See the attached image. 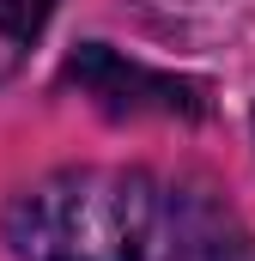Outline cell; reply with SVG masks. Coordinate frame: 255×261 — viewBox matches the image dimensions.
I'll return each mask as SVG.
<instances>
[{
    "label": "cell",
    "mask_w": 255,
    "mask_h": 261,
    "mask_svg": "<svg viewBox=\"0 0 255 261\" xmlns=\"http://www.w3.org/2000/svg\"><path fill=\"white\" fill-rule=\"evenodd\" d=\"M189 182L79 164L6 200L0 237L18 261H183Z\"/></svg>",
    "instance_id": "cell-1"
},
{
    "label": "cell",
    "mask_w": 255,
    "mask_h": 261,
    "mask_svg": "<svg viewBox=\"0 0 255 261\" xmlns=\"http://www.w3.org/2000/svg\"><path fill=\"white\" fill-rule=\"evenodd\" d=\"M67 85H79L110 116H200L207 110V85L170 79V73H146V67L110 55L104 43H85L67 61Z\"/></svg>",
    "instance_id": "cell-2"
},
{
    "label": "cell",
    "mask_w": 255,
    "mask_h": 261,
    "mask_svg": "<svg viewBox=\"0 0 255 261\" xmlns=\"http://www.w3.org/2000/svg\"><path fill=\"white\" fill-rule=\"evenodd\" d=\"M49 12H55V0H0V79L24 67L37 37L49 31Z\"/></svg>",
    "instance_id": "cell-3"
}]
</instances>
